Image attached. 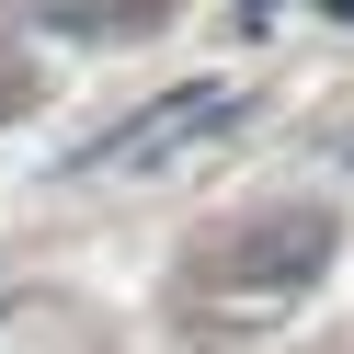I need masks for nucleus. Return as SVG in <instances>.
<instances>
[{
    "mask_svg": "<svg viewBox=\"0 0 354 354\" xmlns=\"http://www.w3.org/2000/svg\"><path fill=\"white\" fill-rule=\"evenodd\" d=\"M240 115H252V92H240V80H194V92L149 103V115L126 126V149H115V160H126V171H149V160H171L183 138H206V126H240Z\"/></svg>",
    "mask_w": 354,
    "mask_h": 354,
    "instance_id": "f257e3e1",
    "label": "nucleus"
},
{
    "mask_svg": "<svg viewBox=\"0 0 354 354\" xmlns=\"http://www.w3.org/2000/svg\"><path fill=\"white\" fill-rule=\"evenodd\" d=\"M320 263H331L320 217H274V240H240V252H229V286H308Z\"/></svg>",
    "mask_w": 354,
    "mask_h": 354,
    "instance_id": "f03ea898",
    "label": "nucleus"
},
{
    "mask_svg": "<svg viewBox=\"0 0 354 354\" xmlns=\"http://www.w3.org/2000/svg\"><path fill=\"white\" fill-rule=\"evenodd\" d=\"M160 12H171V0H57L46 24L57 35H92V24H160Z\"/></svg>",
    "mask_w": 354,
    "mask_h": 354,
    "instance_id": "7ed1b4c3",
    "label": "nucleus"
},
{
    "mask_svg": "<svg viewBox=\"0 0 354 354\" xmlns=\"http://www.w3.org/2000/svg\"><path fill=\"white\" fill-rule=\"evenodd\" d=\"M331 12H343V24H354V0H331Z\"/></svg>",
    "mask_w": 354,
    "mask_h": 354,
    "instance_id": "20e7f679",
    "label": "nucleus"
}]
</instances>
